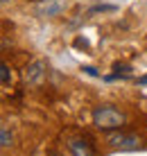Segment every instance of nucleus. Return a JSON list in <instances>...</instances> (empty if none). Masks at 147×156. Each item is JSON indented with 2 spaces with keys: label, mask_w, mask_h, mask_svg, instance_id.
Segmentation results:
<instances>
[{
  "label": "nucleus",
  "mask_w": 147,
  "mask_h": 156,
  "mask_svg": "<svg viewBox=\"0 0 147 156\" xmlns=\"http://www.w3.org/2000/svg\"><path fill=\"white\" fill-rule=\"evenodd\" d=\"M124 113L122 111H118L116 106H97V109L93 111V122H95V127H100V129H120L124 125Z\"/></svg>",
  "instance_id": "nucleus-1"
},
{
  "label": "nucleus",
  "mask_w": 147,
  "mask_h": 156,
  "mask_svg": "<svg viewBox=\"0 0 147 156\" xmlns=\"http://www.w3.org/2000/svg\"><path fill=\"white\" fill-rule=\"evenodd\" d=\"M106 143L116 149H138L140 147V138L134 136V133H122V131H113L106 136Z\"/></svg>",
  "instance_id": "nucleus-2"
},
{
  "label": "nucleus",
  "mask_w": 147,
  "mask_h": 156,
  "mask_svg": "<svg viewBox=\"0 0 147 156\" xmlns=\"http://www.w3.org/2000/svg\"><path fill=\"white\" fill-rule=\"evenodd\" d=\"M45 79V63L43 61H34L25 68V82L30 86H39Z\"/></svg>",
  "instance_id": "nucleus-3"
},
{
  "label": "nucleus",
  "mask_w": 147,
  "mask_h": 156,
  "mask_svg": "<svg viewBox=\"0 0 147 156\" xmlns=\"http://www.w3.org/2000/svg\"><path fill=\"white\" fill-rule=\"evenodd\" d=\"M63 9H66L63 0H43L39 7H36V14L39 16H59Z\"/></svg>",
  "instance_id": "nucleus-4"
},
{
  "label": "nucleus",
  "mask_w": 147,
  "mask_h": 156,
  "mask_svg": "<svg viewBox=\"0 0 147 156\" xmlns=\"http://www.w3.org/2000/svg\"><path fill=\"white\" fill-rule=\"evenodd\" d=\"M68 149H70V156H95L91 143L84 140V138H73V140H68Z\"/></svg>",
  "instance_id": "nucleus-5"
},
{
  "label": "nucleus",
  "mask_w": 147,
  "mask_h": 156,
  "mask_svg": "<svg viewBox=\"0 0 147 156\" xmlns=\"http://www.w3.org/2000/svg\"><path fill=\"white\" fill-rule=\"evenodd\" d=\"M0 145H2V147H12L14 145V136H12V131H9L7 127L0 129Z\"/></svg>",
  "instance_id": "nucleus-6"
},
{
  "label": "nucleus",
  "mask_w": 147,
  "mask_h": 156,
  "mask_svg": "<svg viewBox=\"0 0 147 156\" xmlns=\"http://www.w3.org/2000/svg\"><path fill=\"white\" fill-rule=\"evenodd\" d=\"M0 79H2V84L5 86H9V84H12V73H9V66H7V63H0Z\"/></svg>",
  "instance_id": "nucleus-7"
},
{
  "label": "nucleus",
  "mask_w": 147,
  "mask_h": 156,
  "mask_svg": "<svg viewBox=\"0 0 147 156\" xmlns=\"http://www.w3.org/2000/svg\"><path fill=\"white\" fill-rule=\"evenodd\" d=\"M104 12H116V7H113V5H95V7L88 9V16H93V14H104Z\"/></svg>",
  "instance_id": "nucleus-8"
},
{
  "label": "nucleus",
  "mask_w": 147,
  "mask_h": 156,
  "mask_svg": "<svg viewBox=\"0 0 147 156\" xmlns=\"http://www.w3.org/2000/svg\"><path fill=\"white\" fill-rule=\"evenodd\" d=\"M86 75H91V77H100V73H97V68H93V66H84L81 68Z\"/></svg>",
  "instance_id": "nucleus-9"
},
{
  "label": "nucleus",
  "mask_w": 147,
  "mask_h": 156,
  "mask_svg": "<svg viewBox=\"0 0 147 156\" xmlns=\"http://www.w3.org/2000/svg\"><path fill=\"white\" fill-rule=\"evenodd\" d=\"M75 48H88V41L79 36V39H75Z\"/></svg>",
  "instance_id": "nucleus-10"
},
{
  "label": "nucleus",
  "mask_w": 147,
  "mask_h": 156,
  "mask_svg": "<svg viewBox=\"0 0 147 156\" xmlns=\"http://www.w3.org/2000/svg\"><path fill=\"white\" fill-rule=\"evenodd\" d=\"M138 84H140V86H147V75H145V77H140V79H138Z\"/></svg>",
  "instance_id": "nucleus-11"
},
{
  "label": "nucleus",
  "mask_w": 147,
  "mask_h": 156,
  "mask_svg": "<svg viewBox=\"0 0 147 156\" xmlns=\"http://www.w3.org/2000/svg\"><path fill=\"white\" fill-rule=\"evenodd\" d=\"M0 2H2V5H7V2H9V0H0Z\"/></svg>",
  "instance_id": "nucleus-12"
}]
</instances>
